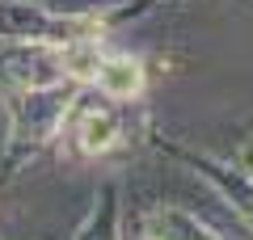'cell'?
<instances>
[{"label":"cell","instance_id":"cell-1","mask_svg":"<svg viewBox=\"0 0 253 240\" xmlns=\"http://www.w3.org/2000/svg\"><path fill=\"white\" fill-rule=\"evenodd\" d=\"M101 80L114 93H131V89H139V68L135 63H110V72H101Z\"/></svg>","mask_w":253,"mask_h":240}]
</instances>
